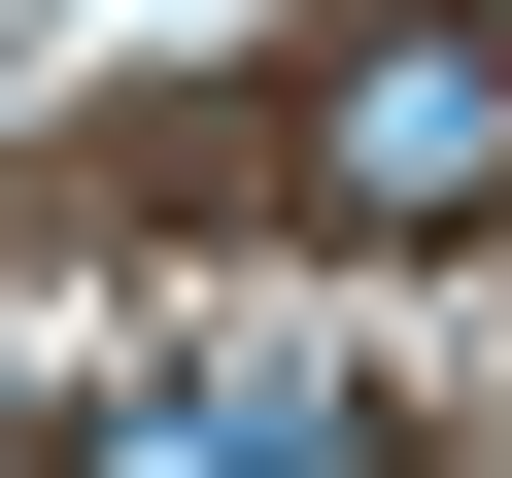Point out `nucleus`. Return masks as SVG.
<instances>
[{"instance_id":"obj_1","label":"nucleus","mask_w":512,"mask_h":478,"mask_svg":"<svg viewBox=\"0 0 512 478\" xmlns=\"http://www.w3.org/2000/svg\"><path fill=\"white\" fill-rule=\"evenodd\" d=\"M274 171L342 239H478L512 205V0H342V35L274 69Z\"/></svg>"},{"instance_id":"obj_2","label":"nucleus","mask_w":512,"mask_h":478,"mask_svg":"<svg viewBox=\"0 0 512 478\" xmlns=\"http://www.w3.org/2000/svg\"><path fill=\"white\" fill-rule=\"evenodd\" d=\"M0 444H35V342H0Z\"/></svg>"}]
</instances>
